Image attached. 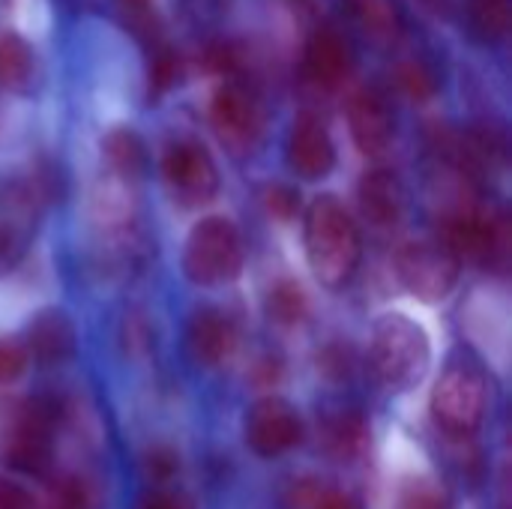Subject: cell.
<instances>
[{
    "label": "cell",
    "instance_id": "8",
    "mask_svg": "<svg viewBox=\"0 0 512 509\" xmlns=\"http://www.w3.org/2000/svg\"><path fill=\"white\" fill-rule=\"evenodd\" d=\"M243 435H246V444L258 456L276 459L303 441V420L291 402H285L279 396H267V399H258L246 411Z\"/></svg>",
    "mask_w": 512,
    "mask_h": 509
},
{
    "label": "cell",
    "instance_id": "32",
    "mask_svg": "<svg viewBox=\"0 0 512 509\" xmlns=\"http://www.w3.org/2000/svg\"><path fill=\"white\" fill-rule=\"evenodd\" d=\"M309 509H360L357 498L348 495V492H339V489H330V492H321L312 498Z\"/></svg>",
    "mask_w": 512,
    "mask_h": 509
},
{
    "label": "cell",
    "instance_id": "13",
    "mask_svg": "<svg viewBox=\"0 0 512 509\" xmlns=\"http://www.w3.org/2000/svg\"><path fill=\"white\" fill-rule=\"evenodd\" d=\"M357 198H360L363 216L375 228H396L405 219L408 192H405V183L399 180V174H393L390 168H375V171L363 174Z\"/></svg>",
    "mask_w": 512,
    "mask_h": 509
},
{
    "label": "cell",
    "instance_id": "5",
    "mask_svg": "<svg viewBox=\"0 0 512 509\" xmlns=\"http://www.w3.org/2000/svg\"><path fill=\"white\" fill-rule=\"evenodd\" d=\"M432 417L447 435L468 438L486 420V378L471 363L444 369L432 393Z\"/></svg>",
    "mask_w": 512,
    "mask_h": 509
},
{
    "label": "cell",
    "instance_id": "24",
    "mask_svg": "<svg viewBox=\"0 0 512 509\" xmlns=\"http://www.w3.org/2000/svg\"><path fill=\"white\" fill-rule=\"evenodd\" d=\"M396 78H399V87L417 102H426L438 93V78L423 60H402Z\"/></svg>",
    "mask_w": 512,
    "mask_h": 509
},
{
    "label": "cell",
    "instance_id": "2",
    "mask_svg": "<svg viewBox=\"0 0 512 509\" xmlns=\"http://www.w3.org/2000/svg\"><path fill=\"white\" fill-rule=\"evenodd\" d=\"M369 363L381 384L393 390H411L417 387L432 363V345L426 330L411 321L408 315L390 312L384 315L369 342Z\"/></svg>",
    "mask_w": 512,
    "mask_h": 509
},
{
    "label": "cell",
    "instance_id": "20",
    "mask_svg": "<svg viewBox=\"0 0 512 509\" xmlns=\"http://www.w3.org/2000/svg\"><path fill=\"white\" fill-rule=\"evenodd\" d=\"M264 309H267L270 321H276L282 327H294L309 315V300H306V291L300 288V282L282 279L267 291Z\"/></svg>",
    "mask_w": 512,
    "mask_h": 509
},
{
    "label": "cell",
    "instance_id": "16",
    "mask_svg": "<svg viewBox=\"0 0 512 509\" xmlns=\"http://www.w3.org/2000/svg\"><path fill=\"white\" fill-rule=\"evenodd\" d=\"M348 69H351L348 42L336 30H318L306 48V72L312 75V81L333 87V84L345 81Z\"/></svg>",
    "mask_w": 512,
    "mask_h": 509
},
{
    "label": "cell",
    "instance_id": "6",
    "mask_svg": "<svg viewBox=\"0 0 512 509\" xmlns=\"http://www.w3.org/2000/svg\"><path fill=\"white\" fill-rule=\"evenodd\" d=\"M39 201L42 198L30 180L21 177L0 180V273L24 258L36 234Z\"/></svg>",
    "mask_w": 512,
    "mask_h": 509
},
{
    "label": "cell",
    "instance_id": "15",
    "mask_svg": "<svg viewBox=\"0 0 512 509\" xmlns=\"http://www.w3.org/2000/svg\"><path fill=\"white\" fill-rule=\"evenodd\" d=\"M234 324L219 312V309H198L189 318L186 327V342H189V354L198 366H219L222 360H228V354L234 351Z\"/></svg>",
    "mask_w": 512,
    "mask_h": 509
},
{
    "label": "cell",
    "instance_id": "34",
    "mask_svg": "<svg viewBox=\"0 0 512 509\" xmlns=\"http://www.w3.org/2000/svg\"><path fill=\"white\" fill-rule=\"evenodd\" d=\"M426 6H432L435 12H447V0H423Z\"/></svg>",
    "mask_w": 512,
    "mask_h": 509
},
{
    "label": "cell",
    "instance_id": "14",
    "mask_svg": "<svg viewBox=\"0 0 512 509\" xmlns=\"http://www.w3.org/2000/svg\"><path fill=\"white\" fill-rule=\"evenodd\" d=\"M27 357L42 366H60L75 354V324L60 309H45L27 324Z\"/></svg>",
    "mask_w": 512,
    "mask_h": 509
},
{
    "label": "cell",
    "instance_id": "19",
    "mask_svg": "<svg viewBox=\"0 0 512 509\" xmlns=\"http://www.w3.org/2000/svg\"><path fill=\"white\" fill-rule=\"evenodd\" d=\"M33 75V51L18 33H0V90H24Z\"/></svg>",
    "mask_w": 512,
    "mask_h": 509
},
{
    "label": "cell",
    "instance_id": "17",
    "mask_svg": "<svg viewBox=\"0 0 512 509\" xmlns=\"http://www.w3.org/2000/svg\"><path fill=\"white\" fill-rule=\"evenodd\" d=\"M321 441H324V450L336 462H354V459H360L363 450L369 447L366 417L360 411H354V408L327 417L324 426H321Z\"/></svg>",
    "mask_w": 512,
    "mask_h": 509
},
{
    "label": "cell",
    "instance_id": "33",
    "mask_svg": "<svg viewBox=\"0 0 512 509\" xmlns=\"http://www.w3.org/2000/svg\"><path fill=\"white\" fill-rule=\"evenodd\" d=\"M324 372H330V375H336V378H342V375H348V369H351V363H348V351L345 348H339V345H333V348H327L324 351Z\"/></svg>",
    "mask_w": 512,
    "mask_h": 509
},
{
    "label": "cell",
    "instance_id": "18",
    "mask_svg": "<svg viewBox=\"0 0 512 509\" xmlns=\"http://www.w3.org/2000/svg\"><path fill=\"white\" fill-rule=\"evenodd\" d=\"M102 156L111 168V177L135 183L147 168V150L132 129H111L102 141Z\"/></svg>",
    "mask_w": 512,
    "mask_h": 509
},
{
    "label": "cell",
    "instance_id": "26",
    "mask_svg": "<svg viewBox=\"0 0 512 509\" xmlns=\"http://www.w3.org/2000/svg\"><path fill=\"white\" fill-rule=\"evenodd\" d=\"M177 72H180V60L171 48H159L153 51L150 57V72H147V81H150V96H162L165 90L174 87L177 81Z\"/></svg>",
    "mask_w": 512,
    "mask_h": 509
},
{
    "label": "cell",
    "instance_id": "7",
    "mask_svg": "<svg viewBox=\"0 0 512 509\" xmlns=\"http://www.w3.org/2000/svg\"><path fill=\"white\" fill-rule=\"evenodd\" d=\"M162 174H165L171 195L186 207L207 204L219 189L216 162L207 153V147H201L198 141L171 144L165 150V159H162Z\"/></svg>",
    "mask_w": 512,
    "mask_h": 509
},
{
    "label": "cell",
    "instance_id": "21",
    "mask_svg": "<svg viewBox=\"0 0 512 509\" xmlns=\"http://www.w3.org/2000/svg\"><path fill=\"white\" fill-rule=\"evenodd\" d=\"M354 18L360 21V27L375 36L378 42H390L399 36V12L393 6V0H348Z\"/></svg>",
    "mask_w": 512,
    "mask_h": 509
},
{
    "label": "cell",
    "instance_id": "3",
    "mask_svg": "<svg viewBox=\"0 0 512 509\" xmlns=\"http://www.w3.org/2000/svg\"><path fill=\"white\" fill-rule=\"evenodd\" d=\"M243 267V240L231 219L207 216L201 219L183 252V270L195 285L213 288L231 282Z\"/></svg>",
    "mask_w": 512,
    "mask_h": 509
},
{
    "label": "cell",
    "instance_id": "27",
    "mask_svg": "<svg viewBox=\"0 0 512 509\" xmlns=\"http://www.w3.org/2000/svg\"><path fill=\"white\" fill-rule=\"evenodd\" d=\"M27 348L18 339L0 336V384H12L24 375L27 369Z\"/></svg>",
    "mask_w": 512,
    "mask_h": 509
},
{
    "label": "cell",
    "instance_id": "9",
    "mask_svg": "<svg viewBox=\"0 0 512 509\" xmlns=\"http://www.w3.org/2000/svg\"><path fill=\"white\" fill-rule=\"evenodd\" d=\"M60 420V405L51 396H39L27 402L21 423L15 429L12 447H9V462L30 474V477H45L51 468V435Z\"/></svg>",
    "mask_w": 512,
    "mask_h": 509
},
{
    "label": "cell",
    "instance_id": "11",
    "mask_svg": "<svg viewBox=\"0 0 512 509\" xmlns=\"http://www.w3.org/2000/svg\"><path fill=\"white\" fill-rule=\"evenodd\" d=\"M348 126L351 138L366 156H381L390 150L396 138V120L387 99L378 90H357L348 102Z\"/></svg>",
    "mask_w": 512,
    "mask_h": 509
},
{
    "label": "cell",
    "instance_id": "23",
    "mask_svg": "<svg viewBox=\"0 0 512 509\" xmlns=\"http://www.w3.org/2000/svg\"><path fill=\"white\" fill-rule=\"evenodd\" d=\"M117 9L123 15V21L129 24V30L135 36H141L144 42H156L159 39V12H156V0H117Z\"/></svg>",
    "mask_w": 512,
    "mask_h": 509
},
{
    "label": "cell",
    "instance_id": "12",
    "mask_svg": "<svg viewBox=\"0 0 512 509\" xmlns=\"http://www.w3.org/2000/svg\"><path fill=\"white\" fill-rule=\"evenodd\" d=\"M288 165L306 177L321 180L336 165V147L327 132V126L315 117H300L288 135Z\"/></svg>",
    "mask_w": 512,
    "mask_h": 509
},
{
    "label": "cell",
    "instance_id": "10",
    "mask_svg": "<svg viewBox=\"0 0 512 509\" xmlns=\"http://www.w3.org/2000/svg\"><path fill=\"white\" fill-rule=\"evenodd\" d=\"M210 120L228 147L249 150L264 132V105L252 90L240 84H225L210 102Z\"/></svg>",
    "mask_w": 512,
    "mask_h": 509
},
{
    "label": "cell",
    "instance_id": "28",
    "mask_svg": "<svg viewBox=\"0 0 512 509\" xmlns=\"http://www.w3.org/2000/svg\"><path fill=\"white\" fill-rule=\"evenodd\" d=\"M264 201H267L270 216H276L279 222H291L297 216V210H300V192L291 189V186H282V183L270 186L264 192Z\"/></svg>",
    "mask_w": 512,
    "mask_h": 509
},
{
    "label": "cell",
    "instance_id": "22",
    "mask_svg": "<svg viewBox=\"0 0 512 509\" xmlns=\"http://www.w3.org/2000/svg\"><path fill=\"white\" fill-rule=\"evenodd\" d=\"M468 21L483 42H501L510 30V0H468Z\"/></svg>",
    "mask_w": 512,
    "mask_h": 509
},
{
    "label": "cell",
    "instance_id": "25",
    "mask_svg": "<svg viewBox=\"0 0 512 509\" xmlns=\"http://www.w3.org/2000/svg\"><path fill=\"white\" fill-rule=\"evenodd\" d=\"M402 509H450V498L432 480H411L402 489Z\"/></svg>",
    "mask_w": 512,
    "mask_h": 509
},
{
    "label": "cell",
    "instance_id": "29",
    "mask_svg": "<svg viewBox=\"0 0 512 509\" xmlns=\"http://www.w3.org/2000/svg\"><path fill=\"white\" fill-rule=\"evenodd\" d=\"M177 468H180V459H177V453L168 450V447H153V450L144 456V471H147V477H150L153 483L171 480V477L177 474Z\"/></svg>",
    "mask_w": 512,
    "mask_h": 509
},
{
    "label": "cell",
    "instance_id": "31",
    "mask_svg": "<svg viewBox=\"0 0 512 509\" xmlns=\"http://www.w3.org/2000/svg\"><path fill=\"white\" fill-rule=\"evenodd\" d=\"M138 509H192V504L183 498V495H174V492H147L141 501H138Z\"/></svg>",
    "mask_w": 512,
    "mask_h": 509
},
{
    "label": "cell",
    "instance_id": "30",
    "mask_svg": "<svg viewBox=\"0 0 512 509\" xmlns=\"http://www.w3.org/2000/svg\"><path fill=\"white\" fill-rule=\"evenodd\" d=\"M0 509H36V498L9 480H0Z\"/></svg>",
    "mask_w": 512,
    "mask_h": 509
},
{
    "label": "cell",
    "instance_id": "4",
    "mask_svg": "<svg viewBox=\"0 0 512 509\" xmlns=\"http://www.w3.org/2000/svg\"><path fill=\"white\" fill-rule=\"evenodd\" d=\"M459 270H462V258L441 237L411 240L396 255L399 282L423 303L444 300L456 288Z\"/></svg>",
    "mask_w": 512,
    "mask_h": 509
},
{
    "label": "cell",
    "instance_id": "1",
    "mask_svg": "<svg viewBox=\"0 0 512 509\" xmlns=\"http://www.w3.org/2000/svg\"><path fill=\"white\" fill-rule=\"evenodd\" d=\"M306 255L315 279L327 288H342L363 255L360 231L345 204L333 195L312 201L306 213Z\"/></svg>",
    "mask_w": 512,
    "mask_h": 509
}]
</instances>
